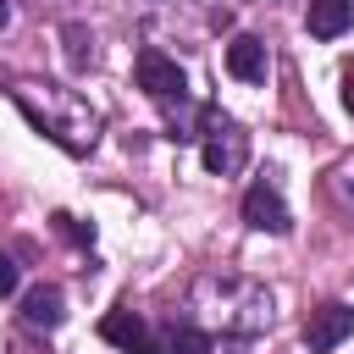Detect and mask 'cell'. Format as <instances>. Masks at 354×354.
Returning a JSON list of instances; mask_svg holds the SVG:
<instances>
[{
    "mask_svg": "<svg viewBox=\"0 0 354 354\" xmlns=\"http://www.w3.org/2000/svg\"><path fill=\"white\" fill-rule=\"evenodd\" d=\"M11 100L17 111L50 138L61 144L66 155H88L94 138H100V111L77 94V88H61V83H11Z\"/></svg>",
    "mask_w": 354,
    "mask_h": 354,
    "instance_id": "6da1fadb",
    "label": "cell"
},
{
    "mask_svg": "<svg viewBox=\"0 0 354 354\" xmlns=\"http://www.w3.org/2000/svg\"><path fill=\"white\" fill-rule=\"evenodd\" d=\"M188 310L205 326H221L232 337H254V332L271 326V293L249 277H199Z\"/></svg>",
    "mask_w": 354,
    "mask_h": 354,
    "instance_id": "7a4b0ae2",
    "label": "cell"
},
{
    "mask_svg": "<svg viewBox=\"0 0 354 354\" xmlns=\"http://www.w3.org/2000/svg\"><path fill=\"white\" fill-rule=\"evenodd\" d=\"M205 171H216V177H232L243 160H249V133L232 122V116H216V111H205Z\"/></svg>",
    "mask_w": 354,
    "mask_h": 354,
    "instance_id": "3957f363",
    "label": "cell"
},
{
    "mask_svg": "<svg viewBox=\"0 0 354 354\" xmlns=\"http://www.w3.org/2000/svg\"><path fill=\"white\" fill-rule=\"evenodd\" d=\"M138 88L149 94V100H183V88H188V77H183V66L166 55V50H138Z\"/></svg>",
    "mask_w": 354,
    "mask_h": 354,
    "instance_id": "277c9868",
    "label": "cell"
},
{
    "mask_svg": "<svg viewBox=\"0 0 354 354\" xmlns=\"http://www.w3.org/2000/svg\"><path fill=\"white\" fill-rule=\"evenodd\" d=\"M348 332H354V310L332 299V304L310 310V321H304V348H310V354H332Z\"/></svg>",
    "mask_w": 354,
    "mask_h": 354,
    "instance_id": "5b68a950",
    "label": "cell"
},
{
    "mask_svg": "<svg viewBox=\"0 0 354 354\" xmlns=\"http://www.w3.org/2000/svg\"><path fill=\"white\" fill-rule=\"evenodd\" d=\"M243 221H249L254 232H277V238L293 227V216H288L277 183H249V194H243Z\"/></svg>",
    "mask_w": 354,
    "mask_h": 354,
    "instance_id": "8992f818",
    "label": "cell"
},
{
    "mask_svg": "<svg viewBox=\"0 0 354 354\" xmlns=\"http://www.w3.org/2000/svg\"><path fill=\"white\" fill-rule=\"evenodd\" d=\"M227 72H232L238 83H266V72H271L266 44H260L254 33H238V39L227 44Z\"/></svg>",
    "mask_w": 354,
    "mask_h": 354,
    "instance_id": "52a82bcc",
    "label": "cell"
},
{
    "mask_svg": "<svg viewBox=\"0 0 354 354\" xmlns=\"http://www.w3.org/2000/svg\"><path fill=\"white\" fill-rule=\"evenodd\" d=\"M304 28H310L315 39H337V33H348V28H354V0H310Z\"/></svg>",
    "mask_w": 354,
    "mask_h": 354,
    "instance_id": "ba28073f",
    "label": "cell"
},
{
    "mask_svg": "<svg viewBox=\"0 0 354 354\" xmlns=\"http://www.w3.org/2000/svg\"><path fill=\"white\" fill-rule=\"evenodd\" d=\"M22 321L28 326H61L66 321V299H61V288H50V282H39V288H28V299H22Z\"/></svg>",
    "mask_w": 354,
    "mask_h": 354,
    "instance_id": "9c48e42d",
    "label": "cell"
},
{
    "mask_svg": "<svg viewBox=\"0 0 354 354\" xmlns=\"http://www.w3.org/2000/svg\"><path fill=\"white\" fill-rule=\"evenodd\" d=\"M100 337L116 343V348H133L138 337H149V326H144V315H133V310H111V315L100 321Z\"/></svg>",
    "mask_w": 354,
    "mask_h": 354,
    "instance_id": "30bf717a",
    "label": "cell"
},
{
    "mask_svg": "<svg viewBox=\"0 0 354 354\" xmlns=\"http://www.w3.org/2000/svg\"><path fill=\"white\" fill-rule=\"evenodd\" d=\"M66 61H72V66H88V61H94V39H88L83 22H66Z\"/></svg>",
    "mask_w": 354,
    "mask_h": 354,
    "instance_id": "8fae6325",
    "label": "cell"
},
{
    "mask_svg": "<svg viewBox=\"0 0 354 354\" xmlns=\"http://www.w3.org/2000/svg\"><path fill=\"white\" fill-rule=\"evenodd\" d=\"M55 227H61V232H66V238H72V243H83V249H88V243H94V227H83V221H77V216H66V210H61V216H55Z\"/></svg>",
    "mask_w": 354,
    "mask_h": 354,
    "instance_id": "7c38bea8",
    "label": "cell"
},
{
    "mask_svg": "<svg viewBox=\"0 0 354 354\" xmlns=\"http://www.w3.org/2000/svg\"><path fill=\"white\" fill-rule=\"evenodd\" d=\"M17 282H22L17 260H11V254H0V299H6V293H17Z\"/></svg>",
    "mask_w": 354,
    "mask_h": 354,
    "instance_id": "4fadbf2b",
    "label": "cell"
},
{
    "mask_svg": "<svg viewBox=\"0 0 354 354\" xmlns=\"http://www.w3.org/2000/svg\"><path fill=\"white\" fill-rule=\"evenodd\" d=\"M127 354H171V348H166V337H138Z\"/></svg>",
    "mask_w": 354,
    "mask_h": 354,
    "instance_id": "5bb4252c",
    "label": "cell"
},
{
    "mask_svg": "<svg viewBox=\"0 0 354 354\" xmlns=\"http://www.w3.org/2000/svg\"><path fill=\"white\" fill-rule=\"evenodd\" d=\"M343 105H348V116H354V66L343 72Z\"/></svg>",
    "mask_w": 354,
    "mask_h": 354,
    "instance_id": "9a60e30c",
    "label": "cell"
},
{
    "mask_svg": "<svg viewBox=\"0 0 354 354\" xmlns=\"http://www.w3.org/2000/svg\"><path fill=\"white\" fill-rule=\"evenodd\" d=\"M6 22H11V6H6V0H0V28H6Z\"/></svg>",
    "mask_w": 354,
    "mask_h": 354,
    "instance_id": "2e32d148",
    "label": "cell"
}]
</instances>
